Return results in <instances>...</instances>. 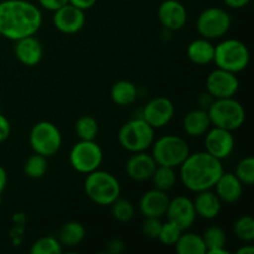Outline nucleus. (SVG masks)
<instances>
[{"mask_svg": "<svg viewBox=\"0 0 254 254\" xmlns=\"http://www.w3.org/2000/svg\"><path fill=\"white\" fill-rule=\"evenodd\" d=\"M175 250L179 254H205L207 252L202 236L196 233H181L175 243Z\"/></svg>", "mask_w": 254, "mask_h": 254, "instance_id": "393cba45", "label": "nucleus"}, {"mask_svg": "<svg viewBox=\"0 0 254 254\" xmlns=\"http://www.w3.org/2000/svg\"><path fill=\"white\" fill-rule=\"evenodd\" d=\"M24 171L29 178L40 179L47 171V158L44 155L35 153L26 160L24 166Z\"/></svg>", "mask_w": 254, "mask_h": 254, "instance_id": "c756f323", "label": "nucleus"}, {"mask_svg": "<svg viewBox=\"0 0 254 254\" xmlns=\"http://www.w3.org/2000/svg\"><path fill=\"white\" fill-rule=\"evenodd\" d=\"M169 202L170 198L166 195V191L154 189L141 196L139 208L144 217L161 218L166 213Z\"/></svg>", "mask_w": 254, "mask_h": 254, "instance_id": "f3484780", "label": "nucleus"}, {"mask_svg": "<svg viewBox=\"0 0 254 254\" xmlns=\"http://www.w3.org/2000/svg\"><path fill=\"white\" fill-rule=\"evenodd\" d=\"M236 176L243 185H252L254 183V158H243L236 168Z\"/></svg>", "mask_w": 254, "mask_h": 254, "instance_id": "72a5a7b5", "label": "nucleus"}, {"mask_svg": "<svg viewBox=\"0 0 254 254\" xmlns=\"http://www.w3.org/2000/svg\"><path fill=\"white\" fill-rule=\"evenodd\" d=\"M86 237V230L83 225L76 221L64 223L59 232V242L66 247H76Z\"/></svg>", "mask_w": 254, "mask_h": 254, "instance_id": "a878e982", "label": "nucleus"}, {"mask_svg": "<svg viewBox=\"0 0 254 254\" xmlns=\"http://www.w3.org/2000/svg\"><path fill=\"white\" fill-rule=\"evenodd\" d=\"M235 235L243 242H252L254 240V220L251 216H242L233 225Z\"/></svg>", "mask_w": 254, "mask_h": 254, "instance_id": "2f4dec72", "label": "nucleus"}, {"mask_svg": "<svg viewBox=\"0 0 254 254\" xmlns=\"http://www.w3.org/2000/svg\"><path fill=\"white\" fill-rule=\"evenodd\" d=\"M174 114H175V107L173 102L165 97H156L144 107L141 118L150 124L154 129H158L166 126L173 119Z\"/></svg>", "mask_w": 254, "mask_h": 254, "instance_id": "f8f14e48", "label": "nucleus"}, {"mask_svg": "<svg viewBox=\"0 0 254 254\" xmlns=\"http://www.w3.org/2000/svg\"><path fill=\"white\" fill-rule=\"evenodd\" d=\"M161 221L160 218L156 217H145V221L143 222V233L145 235V237L151 238V240H158L159 233L161 230Z\"/></svg>", "mask_w": 254, "mask_h": 254, "instance_id": "c9c22d12", "label": "nucleus"}, {"mask_svg": "<svg viewBox=\"0 0 254 254\" xmlns=\"http://www.w3.org/2000/svg\"><path fill=\"white\" fill-rule=\"evenodd\" d=\"M211 127V121L206 109H193L184 118V130L190 136H202Z\"/></svg>", "mask_w": 254, "mask_h": 254, "instance_id": "4be33fe9", "label": "nucleus"}, {"mask_svg": "<svg viewBox=\"0 0 254 254\" xmlns=\"http://www.w3.org/2000/svg\"><path fill=\"white\" fill-rule=\"evenodd\" d=\"M203 242H205L206 248H207L208 254H211L216 250H222L226 246V237L225 231L218 226H210L202 235Z\"/></svg>", "mask_w": 254, "mask_h": 254, "instance_id": "cd10ccee", "label": "nucleus"}, {"mask_svg": "<svg viewBox=\"0 0 254 254\" xmlns=\"http://www.w3.org/2000/svg\"><path fill=\"white\" fill-rule=\"evenodd\" d=\"M231 22L230 14L225 9L208 7L198 15L196 27L198 34L205 39H220L227 34Z\"/></svg>", "mask_w": 254, "mask_h": 254, "instance_id": "9d476101", "label": "nucleus"}, {"mask_svg": "<svg viewBox=\"0 0 254 254\" xmlns=\"http://www.w3.org/2000/svg\"><path fill=\"white\" fill-rule=\"evenodd\" d=\"M39 4L50 11H56L64 5L68 4V0H39Z\"/></svg>", "mask_w": 254, "mask_h": 254, "instance_id": "e433bc0d", "label": "nucleus"}, {"mask_svg": "<svg viewBox=\"0 0 254 254\" xmlns=\"http://www.w3.org/2000/svg\"><path fill=\"white\" fill-rule=\"evenodd\" d=\"M103 161V151L94 140H79L69 153V164L81 174L97 170Z\"/></svg>", "mask_w": 254, "mask_h": 254, "instance_id": "1a4fd4ad", "label": "nucleus"}, {"mask_svg": "<svg viewBox=\"0 0 254 254\" xmlns=\"http://www.w3.org/2000/svg\"><path fill=\"white\" fill-rule=\"evenodd\" d=\"M158 16L161 25L170 31L183 29L188 21V11L178 0H165L161 2L158 10Z\"/></svg>", "mask_w": 254, "mask_h": 254, "instance_id": "dca6fc26", "label": "nucleus"}, {"mask_svg": "<svg viewBox=\"0 0 254 254\" xmlns=\"http://www.w3.org/2000/svg\"><path fill=\"white\" fill-rule=\"evenodd\" d=\"M183 232L184 231L179 226L168 221V222L161 225V230L160 233H159L158 240L165 246H175V243L178 242V240L180 238Z\"/></svg>", "mask_w": 254, "mask_h": 254, "instance_id": "f704fd0d", "label": "nucleus"}, {"mask_svg": "<svg viewBox=\"0 0 254 254\" xmlns=\"http://www.w3.org/2000/svg\"><path fill=\"white\" fill-rule=\"evenodd\" d=\"M251 0H225L226 5L232 9H242L246 5H248Z\"/></svg>", "mask_w": 254, "mask_h": 254, "instance_id": "ea45409f", "label": "nucleus"}, {"mask_svg": "<svg viewBox=\"0 0 254 254\" xmlns=\"http://www.w3.org/2000/svg\"><path fill=\"white\" fill-rule=\"evenodd\" d=\"M188 56L191 62L195 64H208L213 62L215 56V46L208 39L193 40L188 46Z\"/></svg>", "mask_w": 254, "mask_h": 254, "instance_id": "5701e85b", "label": "nucleus"}, {"mask_svg": "<svg viewBox=\"0 0 254 254\" xmlns=\"http://www.w3.org/2000/svg\"><path fill=\"white\" fill-rule=\"evenodd\" d=\"M156 166L158 165L153 156L140 151V153H134V155L128 159L126 170L131 180L145 181L151 179Z\"/></svg>", "mask_w": 254, "mask_h": 254, "instance_id": "a211bd4d", "label": "nucleus"}, {"mask_svg": "<svg viewBox=\"0 0 254 254\" xmlns=\"http://www.w3.org/2000/svg\"><path fill=\"white\" fill-rule=\"evenodd\" d=\"M190 154L185 139L178 135H165L153 143V154L156 165L178 168Z\"/></svg>", "mask_w": 254, "mask_h": 254, "instance_id": "0eeeda50", "label": "nucleus"}, {"mask_svg": "<svg viewBox=\"0 0 254 254\" xmlns=\"http://www.w3.org/2000/svg\"><path fill=\"white\" fill-rule=\"evenodd\" d=\"M222 160L207 151L189 154L180 165V179L183 185L192 192L211 190L223 174Z\"/></svg>", "mask_w": 254, "mask_h": 254, "instance_id": "f03ea898", "label": "nucleus"}, {"mask_svg": "<svg viewBox=\"0 0 254 254\" xmlns=\"http://www.w3.org/2000/svg\"><path fill=\"white\" fill-rule=\"evenodd\" d=\"M165 215L168 216V221L175 223L183 231L189 230L197 217L193 202L185 196H178L170 200Z\"/></svg>", "mask_w": 254, "mask_h": 254, "instance_id": "4468645a", "label": "nucleus"}, {"mask_svg": "<svg viewBox=\"0 0 254 254\" xmlns=\"http://www.w3.org/2000/svg\"><path fill=\"white\" fill-rule=\"evenodd\" d=\"M6 183H7L6 171H5V169L0 165V196H1L2 191L5 190V188H6Z\"/></svg>", "mask_w": 254, "mask_h": 254, "instance_id": "a19ab883", "label": "nucleus"}, {"mask_svg": "<svg viewBox=\"0 0 254 254\" xmlns=\"http://www.w3.org/2000/svg\"><path fill=\"white\" fill-rule=\"evenodd\" d=\"M206 151L215 158L223 160L232 154L235 149V138L232 131L215 127L208 129L205 138Z\"/></svg>", "mask_w": 254, "mask_h": 254, "instance_id": "ddd939ff", "label": "nucleus"}, {"mask_svg": "<svg viewBox=\"0 0 254 254\" xmlns=\"http://www.w3.org/2000/svg\"><path fill=\"white\" fill-rule=\"evenodd\" d=\"M216 193L221 201L226 203H236L243 192V184L238 180L233 173H225L217 180L215 185Z\"/></svg>", "mask_w": 254, "mask_h": 254, "instance_id": "aec40b11", "label": "nucleus"}, {"mask_svg": "<svg viewBox=\"0 0 254 254\" xmlns=\"http://www.w3.org/2000/svg\"><path fill=\"white\" fill-rule=\"evenodd\" d=\"M29 140L35 153L49 158L60 150L62 136L55 124L50 122H39L32 127Z\"/></svg>", "mask_w": 254, "mask_h": 254, "instance_id": "6e6552de", "label": "nucleus"}, {"mask_svg": "<svg viewBox=\"0 0 254 254\" xmlns=\"http://www.w3.org/2000/svg\"><path fill=\"white\" fill-rule=\"evenodd\" d=\"M138 97V88L133 82L119 81L111 89V98L118 106H130Z\"/></svg>", "mask_w": 254, "mask_h": 254, "instance_id": "b1692460", "label": "nucleus"}, {"mask_svg": "<svg viewBox=\"0 0 254 254\" xmlns=\"http://www.w3.org/2000/svg\"><path fill=\"white\" fill-rule=\"evenodd\" d=\"M206 88L207 93L213 99L231 98L238 92L240 81L236 73L217 68L208 74L206 79Z\"/></svg>", "mask_w": 254, "mask_h": 254, "instance_id": "9b49d317", "label": "nucleus"}, {"mask_svg": "<svg viewBox=\"0 0 254 254\" xmlns=\"http://www.w3.org/2000/svg\"><path fill=\"white\" fill-rule=\"evenodd\" d=\"M68 2L73 6L78 7L81 10H87L91 9L94 4L97 2V0H68Z\"/></svg>", "mask_w": 254, "mask_h": 254, "instance_id": "58836bf2", "label": "nucleus"}, {"mask_svg": "<svg viewBox=\"0 0 254 254\" xmlns=\"http://www.w3.org/2000/svg\"><path fill=\"white\" fill-rule=\"evenodd\" d=\"M15 56L25 66H36L42 59L41 42L34 35L16 40Z\"/></svg>", "mask_w": 254, "mask_h": 254, "instance_id": "6ab92c4d", "label": "nucleus"}, {"mask_svg": "<svg viewBox=\"0 0 254 254\" xmlns=\"http://www.w3.org/2000/svg\"><path fill=\"white\" fill-rule=\"evenodd\" d=\"M111 206L113 217L119 222H128L134 217L135 210L130 201L118 197Z\"/></svg>", "mask_w": 254, "mask_h": 254, "instance_id": "473e14b6", "label": "nucleus"}, {"mask_svg": "<svg viewBox=\"0 0 254 254\" xmlns=\"http://www.w3.org/2000/svg\"><path fill=\"white\" fill-rule=\"evenodd\" d=\"M196 193L197 195H196L195 201H192L196 215L205 220H213L217 217L222 207V201L220 200L217 193L211 190L200 191Z\"/></svg>", "mask_w": 254, "mask_h": 254, "instance_id": "412c9836", "label": "nucleus"}, {"mask_svg": "<svg viewBox=\"0 0 254 254\" xmlns=\"http://www.w3.org/2000/svg\"><path fill=\"white\" fill-rule=\"evenodd\" d=\"M86 24L84 10L78 9L68 2L57 9L54 15V25L64 34H76L81 31Z\"/></svg>", "mask_w": 254, "mask_h": 254, "instance_id": "2eb2a0df", "label": "nucleus"}, {"mask_svg": "<svg viewBox=\"0 0 254 254\" xmlns=\"http://www.w3.org/2000/svg\"><path fill=\"white\" fill-rule=\"evenodd\" d=\"M31 254H60L62 252V246L55 237L47 236L37 240L30 250Z\"/></svg>", "mask_w": 254, "mask_h": 254, "instance_id": "7c9ffc66", "label": "nucleus"}, {"mask_svg": "<svg viewBox=\"0 0 254 254\" xmlns=\"http://www.w3.org/2000/svg\"><path fill=\"white\" fill-rule=\"evenodd\" d=\"M10 131H11V127H10L9 121L6 119V117L0 113V143L9 138Z\"/></svg>", "mask_w": 254, "mask_h": 254, "instance_id": "4c0bfd02", "label": "nucleus"}, {"mask_svg": "<svg viewBox=\"0 0 254 254\" xmlns=\"http://www.w3.org/2000/svg\"><path fill=\"white\" fill-rule=\"evenodd\" d=\"M84 191L86 195L97 205L111 206L121 196V184L118 179L111 173L97 169L87 174Z\"/></svg>", "mask_w": 254, "mask_h": 254, "instance_id": "7ed1b4c3", "label": "nucleus"}, {"mask_svg": "<svg viewBox=\"0 0 254 254\" xmlns=\"http://www.w3.org/2000/svg\"><path fill=\"white\" fill-rule=\"evenodd\" d=\"M74 130L79 140H94L98 134V123L93 117L83 116L77 119Z\"/></svg>", "mask_w": 254, "mask_h": 254, "instance_id": "c85d7f7f", "label": "nucleus"}, {"mask_svg": "<svg viewBox=\"0 0 254 254\" xmlns=\"http://www.w3.org/2000/svg\"><path fill=\"white\" fill-rule=\"evenodd\" d=\"M207 113L211 124L230 131L240 129L246 122L245 107L233 97L212 101Z\"/></svg>", "mask_w": 254, "mask_h": 254, "instance_id": "20e7f679", "label": "nucleus"}, {"mask_svg": "<svg viewBox=\"0 0 254 254\" xmlns=\"http://www.w3.org/2000/svg\"><path fill=\"white\" fill-rule=\"evenodd\" d=\"M254 253V247L251 245L243 246L240 250L237 251V254H253Z\"/></svg>", "mask_w": 254, "mask_h": 254, "instance_id": "79ce46f5", "label": "nucleus"}, {"mask_svg": "<svg viewBox=\"0 0 254 254\" xmlns=\"http://www.w3.org/2000/svg\"><path fill=\"white\" fill-rule=\"evenodd\" d=\"M250 59V50L240 40L228 39L215 46L213 62L217 68L238 73L247 68Z\"/></svg>", "mask_w": 254, "mask_h": 254, "instance_id": "39448f33", "label": "nucleus"}, {"mask_svg": "<svg viewBox=\"0 0 254 254\" xmlns=\"http://www.w3.org/2000/svg\"><path fill=\"white\" fill-rule=\"evenodd\" d=\"M42 24L39 7L26 0H4L0 2V35L16 41L32 36Z\"/></svg>", "mask_w": 254, "mask_h": 254, "instance_id": "f257e3e1", "label": "nucleus"}, {"mask_svg": "<svg viewBox=\"0 0 254 254\" xmlns=\"http://www.w3.org/2000/svg\"><path fill=\"white\" fill-rule=\"evenodd\" d=\"M154 181L155 189H159L161 191H168L174 188L176 183V174L174 168L170 166H156L155 171H154L153 176H151Z\"/></svg>", "mask_w": 254, "mask_h": 254, "instance_id": "bb28decb", "label": "nucleus"}, {"mask_svg": "<svg viewBox=\"0 0 254 254\" xmlns=\"http://www.w3.org/2000/svg\"><path fill=\"white\" fill-rule=\"evenodd\" d=\"M155 129L143 118L131 119L122 126L118 133L119 144L130 153H140L150 148L154 143Z\"/></svg>", "mask_w": 254, "mask_h": 254, "instance_id": "423d86ee", "label": "nucleus"}]
</instances>
